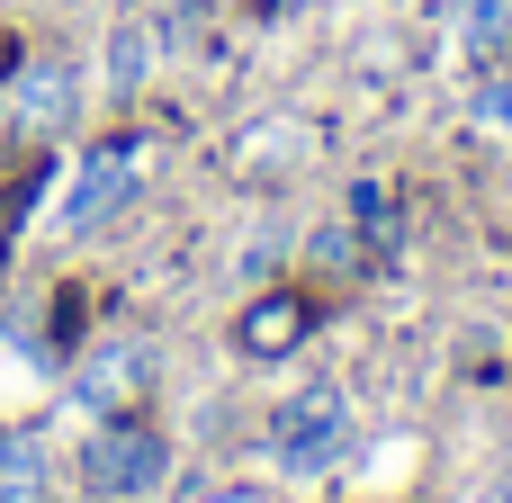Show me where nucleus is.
<instances>
[{
  "mask_svg": "<svg viewBox=\"0 0 512 503\" xmlns=\"http://www.w3.org/2000/svg\"><path fill=\"white\" fill-rule=\"evenodd\" d=\"M153 162H162L153 135H108V144H90L81 171H72V189H63V207H54V225H63V234H99V225H117V216L144 198Z\"/></svg>",
  "mask_w": 512,
  "mask_h": 503,
  "instance_id": "1",
  "label": "nucleus"
},
{
  "mask_svg": "<svg viewBox=\"0 0 512 503\" xmlns=\"http://www.w3.org/2000/svg\"><path fill=\"white\" fill-rule=\"evenodd\" d=\"M261 441H270V468H279V477L315 486V477L351 450V405H342V387H333V378H315V387L279 396V405H270V423H261Z\"/></svg>",
  "mask_w": 512,
  "mask_h": 503,
  "instance_id": "2",
  "label": "nucleus"
},
{
  "mask_svg": "<svg viewBox=\"0 0 512 503\" xmlns=\"http://www.w3.org/2000/svg\"><path fill=\"white\" fill-rule=\"evenodd\" d=\"M81 495L99 503H135L153 495L162 477H171V441H162V423H144V414H108V423H90L81 432Z\"/></svg>",
  "mask_w": 512,
  "mask_h": 503,
  "instance_id": "3",
  "label": "nucleus"
},
{
  "mask_svg": "<svg viewBox=\"0 0 512 503\" xmlns=\"http://www.w3.org/2000/svg\"><path fill=\"white\" fill-rule=\"evenodd\" d=\"M144 387H153V351H144V342H108V351H90V360H81L72 405H81L90 423H108V414H135V405H144Z\"/></svg>",
  "mask_w": 512,
  "mask_h": 503,
  "instance_id": "4",
  "label": "nucleus"
},
{
  "mask_svg": "<svg viewBox=\"0 0 512 503\" xmlns=\"http://www.w3.org/2000/svg\"><path fill=\"white\" fill-rule=\"evenodd\" d=\"M72 99H81L72 63H18V81H9V126H27V135H54V126L72 117Z\"/></svg>",
  "mask_w": 512,
  "mask_h": 503,
  "instance_id": "5",
  "label": "nucleus"
},
{
  "mask_svg": "<svg viewBox=\"0 0 512 503\" xmlns=\"http://www.w3.org/2000/svg\"><path fill=\"white\" fill-rule=\"evenodd\" d=\"M234 333H243V360H288L306 342V297H288V288L279 297H252Z\"/></svg>",
  "mask_w": 512,
  "mask_h": 503,
  "instance_id": "6",
  "label": "nucleus"
},
{
  "mask_svg": "<svg viewBox=\"0 0 512 503\" xmlns=\"http://www.w3.org/2000/svg\"><path fill=\"white\" fill-rule=\"evenodd\" d=\"M450 54H468V63L512 54V0H450Z\"/></svg>",
  "mask_w": 512,
  "mask_h": 503,
  "instance_id": "7",
  "label": "nucleus"
},
{
  "mask_svg": "<svg viewBox=\"0 0 512 503\" xmlns=\"http://www.w3.org/2000/svg\"><path fill=\"white\" fill-rule=\"evenodd\" d=\"M36 495H45V441L9 432L0 441V503H36Z\"/></svg>",
  "mask_w": 512,
  "mask_h": 503,
  "instance_id": "8",
  "label": "nucleus"
},
{
  "mask_svg": "<svg viewBox=\"0 0 512 503\" xmlns=\"http://www.w3.org/2000/svg\"><path fill=\"white\" fill-rule=\"evenodd\" d=\"M144 63H153V27H144V18H126V27H117V54H108V81H117V90H135V81H144Z\"/></svg>",
  "mask_w": 512,
  "mask_h": 503,
  "instance_id": "9",
  "label": "nucleus"
},
{
  "mask_svg": "<svg viewBox=\"0 0 512 503\" xmlns=\"http://www.w3.org/2000/svg\"><path fill=\"white\" fill-rule=\"evenodd\" d=\"M477 126H486V135L512 153V72H495V81L477 90Z\"/></svg>",
  "mask_w": 512,
  "mask_h": 503,
  "instance_id": "10",
  "label": "nucleus"
}]
</instances>
